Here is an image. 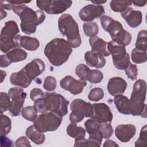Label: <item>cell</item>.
Returning a JSON list of instances; mask_svg holds the SVG:
<instances>
[{
  "label": "cell",
  "mask_w": 147,
  "mask_h": 147,
  "mask_svg": "<svg viewBox=\"0 0 147 147\" xmlns=\"http://www.w3.org/2000/svg\"><path fill=\"white\" fill-rule=\"evenodd\" d=\"M12 4L11 9L20 18L21 30L26 34H31L36 31L37 25L44 22L45 14L42 10H33L25 5L24 2L9 1Z\"/></svg>",
  "instance_id": "1"
},
{
  "label": "cell",
  "mask_w": 147,
  "mask_h": 147,
  "mask_svg": "<svg viewBox=\"0 0 147 147\" xmlns=\"http://www.w3.org/2000/svg\"><path fill=\"white\" fill-rule=\"evenodd\" d=\"M72 52V48L64 38H55L44 48L45 56L54 66H60L65 63Z\"/></svg>",
  "instance_id": "2"
},
{
  "label": "cell",
  "mask_w": 147,
  "mask_h": 147,
  "mask_svg": "<svg viewBox=\"0 0 147 147\" xmlns=\"http://www.w3.org/2000/svg\"><path fill=\"white\" fill-rule=\"evenodd\" d=\"M146 93V83L144 80L138 79L133 85V91L129 99L130 113L133 116L146 118L145 100Z\"/></svg>",
  "instance_id": "3"
},
{
  "label": "cell",
  "mask_w": 147,
  "mask_h": 147,
  "mask_svg": "<svg viewBox=\"0 0 147 147\" xmlns=\"http://www.w3.org/2000/svg\"><path fill=\"white\" fill-rule=\"evenodd\" d=\"M59 29L61 33L67 37V41L71 48L79 47L82 43L79 26L72 16L69 14L61 15L58 20Z\"/></svg>",
  "instance_id": "4"
},
{
  "label": "cell",
  "mask_w": 147,
  "mask_h": 147,
  "mask_svg": "<svg viewBox=\"0 0 147 147\" xmlns=\"http://www.w3.org/2000/svg\"><path fill=\"white\" fill-rule=\"evenodd\" d=\"M100 24L102 28L109 33L113 41L124 46H127L131 42V34L123 28L119 21L104 15L100 18Z\"/></svg>",
  "instance_id": "5"
},
{
  "label": "cell",
  "mask_w": 147,
  "mask_h": 147,
  "mask_svg": "<svg viewBox=\"0 0 147 147\" xmlns=\"http://www.w3.org/2000/svg\"><path fill=\"white\" fill-rule=\"evenodd\" d=\"M19 31L15 21L10 20L5 22L0 35V49L2 52L7 53L13 49L21 48L18 42Z\"/></svg>",
  "instance_id": "6"
},
{
  "label": "cell",
  "mask_w": 147,
  "mask_h": 147,
  "mask_svg": "<svg viewBox=\"0 0 147 147\" xmlns=\"http://www.w3.org/2000/svg\"><path fill=\"white\" fill-rule=\"evenodd\" d=\"M44 100L47 111L53 112L62 117L68 113L69 102L63 95L55 92H45Z\"/></svg>",
  "instance_id": "7"
},
{
  "label": "cell",
  "mask_w": 147,
  "mask_h": 147,
  "mask_svg": "<svg viewBox=\"0 0 147 147\" xmlns=\"http://www.w3.org/2000/svg\"><path fill=\"white\" fill-rule=\"evenodd\" d=\"M63 117L53 113H41L34 121V126L41 132L53 131L56 130L60 126Z\"/></svg>",
  "instance_id": "8"
},
{
  "label": "cell",
  "mask_w": 147,
  "mask_h": 147,
  "mask_svg": "<svg viewBox=\"0 0 147 147\" xmlns=\"http://www.w3.org/2000/svg\"><path fill=\"white\" fill-rule=\"evenodd\" d=\"M107 49L112 55L114 66L118 69L124 70L130 63L125 46L111 40L107 42Z\"/></svg>",
  "instance_id": "9"
},
{
  "label": "cell",
  "mask_w": 147,
  "mask_h": 147,
  "mask_svg": "<svg viewBox=\"0 0 147 147\" xmlns=\"http://www.w3.org/2000/svg\"><path fill=\"white\" fill-rule=\"evenodd\" d=\"M72 112L69 115L71 123H77L84 117L92 118L93 115L92 105L81 99H74L70 106Z\"/></svg>",
  "instance_id": "10"
},
{
  "label": "cell",
  "mask_w": 147,
  "mask_h": 147,
  "mask_svg": "<svg viewBox=\"0 0 147 147\" xmlns=\"http://www.w3.org/2000/svg\"><path fill=\"white\" fill-rule=\"evenodd\" d=\"M72 1L65 0H37V6L41 10L49 14H59L64 12L71 7Z\"/></svg>",
  "instance_id": "11"
},
{
  "label": "cell",
  "mask_w": 147,
  "mask_h": 147,
  "mask_svg": "<svg viewBox=\"0 0 147 147\" xmlns=\"http://www.w3.org/2000/svg\"><path fill=\"white\" fill-rule=\"evenodd\" d=\"M8 95L11 99L9 110L12 116H18L22 109L26 94L21 88L13 87L9 90Z\"/></svg>",
  "instance_id": "12"
},
{
  "label": "cell",
  "mask_w": 147,
  "mask_h": 147,
  "mask_svg": "<svg viewBox=\"0 0 147 147\" xmlns=\"http://www.w3.org/2000/svg\"><path fill=\"white\" fill-rule=\"evenodd\" d=\"M60 84L63 89L68 91L73 95H78L83 91L87 83L86 81L76 80L72 76L67 75L61 80Z\"/></svg>",
  "instance_id": "13"
},
{
  "label": "cell",
  "mask_w": 147,
  "mask_h": 147,
  "mask_svg": "<svg viewBox=\"0 0 147 147\" xmlns=\"http://www.w3.org/2000/svg\"><path fill=\"white\" fill-rule=\"evenodd\" d=\"M105 13V9L102 5L89 4L80 10L79 17L83 21L91 22L95 18L102 16Z\"/></svg>",
  "instance_id": "14"
},
{
  "label": "cell",
  "mask_w": 147,
  "mask_h": 147,
  "mask_svg": "<svg viewBox=\"0 0 147 147\" xmlns=\"http://www.w3.org/2000/svg\"><path fill=\"white\" fill-rule=\"evenodd\" d=\"M44 62L40 59H34L27 64L22 69L27 78L31 82L41 74L45 70Z\"/></svg>",
  "instance_id": "15"
},
{
  "label": "cell",
  "mask_w": 147,
  "mask_h": 147,
  "mask_svg": "<svg viewBox=\"0 0 147 147\" xmlns=\"http://www.w3.org/2000/svg\"><path fill=\"white\" fill-rule=\"evenodd\" d=\"M93 115L94 118L98 120L100 123H111L113 119V114L107 105L104 103H94Z\"/></svg>",
  "instance_id": "16"
},
{
  "label": "cell",
  "mask_w": 147,
  "mask_h": 147,
  "mask_svg": "<svg viewBox=\"0 0 147 147\" xmlns=\"http://www.w3.org/2000/svg\"><path fill=\"white\" fill-rule=\"evenodd\" d=\"M136 132V128L132 124L119 125L115 129V135L120 141L127 142L134 137Z\"/></svg>",
  "instance_id": "17"
},
{
  "label": "cell",
  "mask_w": 147,
  "mask_h": 147,
  "mask_svg": "<svg viewBox=\"0 0 147 147\" xmlns=\"http://www.w3.org/2000/svg\"><path fill=\"white\" fill-rule=\"evenodd\" d=\"M121 16L125 20L127 25L133 28L140 26L142 21V14L141 11L134 10L130 7H128L121 13Z\"/></svg>",
  "instance_id": "18"
},
{
  "label": "cell",
  "mask_w": 147,
  "mask_h": 147,
  "mask_svg": "<svg viewBox=\"0 0 147 147\" xmlns=\"http://www.w3.org/2000/svg\"><path fill=\"white\" fill-rule=\"evenodd\" d=\"M107 90L113 96L122 95L127 87L126 82L120 77H113L109 79L107 84Z\"/></svg>",
  "instance_id": "19"
},
{
  "label": "cell",
  "mask_w": 147,
  "mask_h": 147,
  "mask_svg": "<svg viewBox=\"0 0 147 147\" xmlns=\"http://www.w3.org/2000/svg\"><path fill=\"white\" fill-rule=\"evenodd\" d=\"M84 59L88 65L96 68H103L106 64V60L104 56L92 51L86 52Z\"/></svg>",
  "instance_id": "20"
},
{
  "label": "cell",
  "mask_w": 147,
  "mask_h": 147,
  "mask_svg": "<svg viewBox=\"0 0 147 147\" xmlns=\"http://www.w3.org/2000/svg\"><path fill=\"white\" fill-rule=\"evenodd\" d=\"M91 51L96 52L103 56H109L110 53L107 49V42L103 39L95 36L89 39Z\"/></svg>",
  "instance_id": "21"
},
{
  "label": "cell",
  "mask_w": 147,
  "mask_h": 147,
  "mask_svg": "<svg viewBox=\"0 0 147 147\" xmlns=\"http://www.w3.org/2000/svg\"><path fill=\"white\" fill-rule=\"evenodd\" d=\"M10 81L11 84L22 88L28 87L32 82L27 78L22 69L17 72L12 73L10 76Z\"/></svg>",
  "instance_id": "22"
},
{
  "label": "cell",
  "mask_w": 147,
  "mask_h": 147,
  "mask_svg": "<svg viewBox=\"0 0 147 147\" xmlns=\"http://www.w3.org/2000/svg\"><path fill=\"white\" fill-rule=\"evenodd\" d=\"M114 103L118 112L125 115L130 114L129 99L126 96L122 95L115 96L114 98Z\"/></svg>",
  "instance_id": "23"
},
{
  "label": "cell",
  "mask_w": 147,
  "mask_h": 147,
  "mask_svg": "<svg viewBox=\"0 0 147 147\" xmlns=\"http://www.w3.org/2000/svg\"><path fill=\"white\" fill-rule=\"evenodd\" d=\"M18 42L21 47L24 48L26 50L34 51L37 50L39 46L40 42L38 39L34 37L26 36H20Z\"/></svg>",
  "instance_id": "24"
},
{
  "label": "cell",
  "mask_w": 147,
  "mask_h": 147,
  "mask_svg": "<svg viewBox=\"0 0 147 147\" xmlns=\"http://www.w3.org/2000/svg\"><path fill=\"white\" fill-rule=\"evenodd\" d=\"M26 137L36 144L40 145L45 141V137L43 132L37 130L34 125L29 126L25 132Z\"/></svg>",
  "instance_id": "25"
},
{
  "label": "cell",
  "mask_w": 147,
  "mask_h": 147,
  "mask_svg": "<svg viewBox=\"0 0 147 147\" xmlns=\"http://www.w3.org/2000/svg\"><path fill=\"white\" fill-rule=\"evenodd\" d=\"M6 56L11 63H16L25 60L28 56L27 53L20 48L11 49L6 53Z\"/></svg>",
  "instance_id": "26"
},
{
  "label": "cell",
  "mask_w": 147,
  "mask_h": 147,
  "mask_svg": "<svg viewBox=\"0 0 147 147\" xmlns=\"http://www.w3.org/2000/svg\"><path fill=\"white\" fill-rule=\"evenodd\" d=\"M67 133L69 136L75 139L85 137L86 136V130L81 126H78L76 123H71L67 126Z\"/></svg>",
  "instance_id": "27"
},
{
  "label": "cell",
  "mask_w": 147,
  "mask_h": 147,
  "mask_svg": "<svg viewBox=\"0 0 147 147\" xmlns=\"http://www.w3.org/2000/svg\"><path fill=\"white\" fill-rule=\"evenodd\" d=\"M100 122L94 118L87 119L84 123L86 131L89 136L95 135L100 133Z\"/></svg>",
  "instance_id": "28"
},
{
  "label": "cell",
  "mask_w": 147,
  "mask_h": 147,
  "mask_svg": "<svg viewBox=\"0 0 147 147\" xmlns=\"http://www.w3.org/2000/svg\"><path fill=\"white\" fill-rule=\"evenodd\" d=\"M132 4V1L126 0H112L110 6L113 11L122 13Z\"/></svg>",
  "instance_id": "29"
},
{
  "label": "cell",
  "mask_w": 147,
  "mask_h": 147,
  "mask_svg": "<svg viewBox=\"0 0 147 147\" xmlns=\"http://www.w3.org/2000/svg\"><path fill=\"white\" fill-rule=\"evenodd\" d=\"M131 60L134 63L141 64L145 63L147 60L146 51L134 48L131 53Z\"/></svg>",
  "instance_id": "30"
},
{
  "label": "cell",
  "mask_w": 147,
  "mask_h": 147,
  "mask_svg": "<svg viewBox=\"0 0 147 147\" xmlns=\"http://www.w3.org/2000/svg\"><path fill=\"white\" fill-rule=\"evenodd\" d=\"M37 110L34 107V106L25 107L22 108L21 110V114L22 117L30 122H34L37 119Z\"/></svg>",
  "instance_id": "31"
},
{
  "label": "cell",
  "mask_w": 147,
  "mask_h": 147,
  "mask_svg": "<svg viewBox=\"0 0 147 147\" xmlns=\"http://www.w3.org/2000/svg\"><path fill=\"white\" fill-rule=\"evenodd\" d=\"M83 28L85 34L90 37L96 36L99 32L98 24L95 22H87L83 25Z\"/></svg>",
  "instance_id": "32"
},
{
  "label": "cell",
  "mask_w": 147,
  "mask_h": 147,
  "mask_svg": "<svg viewBox=\"0 0 147 147\" xmlns=\"http://www.w3.org/2000/svg\"><path fill=\"white\" fill-rule=\"evenodd\" d=\"M136 48L140 50L146 51L147 49V32L146 30L140 31L137 35L136 42Z\"/></svg>",
  "instance_id": "33"
},
{
  "label": "cell",
  "mask_w": 147,
  "mask_h": 147,
  "mask_svg": "<svg viewBox=\"0 0 147 147\" xmlns=\"http://www.w3.org/2000/svg\"><path fill=\"white\" fill-rule=\"evenodd\" d=\"M103 73L98 69L91 70L90 69L86 76V80L94 84H97L101 82L103 80Z\"/></svg>",
  "instance_id": "34"
},
{
  "label": "cell",
  "mask_w": 147,
  "mask_h": 147,
  "mask_svg": "<svg viewBox=\"0 0 147 147\" xmlns=\"http://www.w3.org/2000/svg\"><path fill=\"white\" fill-rule=\"evenodd\" d=\"M11 129V119L6 115L1 113V136H6Z\"/></svg>",
  "instance_id": "35"
},
{
  "label": "cell",
  "mask_w": 147,
  "mask_h": 147,
  "mask_svg": "<svg viewBox=\"0 0 147 147\" xmlns=\"http://www.w3.org/2000/svg\"><path fill=\"white\" fill-rule=\"evenodd\" d=\"M11 105L10 98L8 94L1 92L0 94V110L1 113L9 110Z\"/></svg>",
  "instance_id": "36"
},
{
  "label": "cell",
  "mask_w": 147,
  "mask_h": 147,
  "mask_svg": "<svg viewBox=\"0 0 147 147\" xmlns=\"http://www.w3.org/2000/svg\"><path fill=\"white\" fill-rule=\"evenodd\" d=\"M104 96V91L101 88L95 87L91 90L88 95V98L91 101L97 102L102 99Z\"/></svg>",
  "instance_id": "37"
},
{
  "label": "cell",
  "mask_w": 147,
  "mask_h": 147,
  "mask_svg": "<svg viewBox=\"0 0 147 147\" xmlns=\"http://www.w3.org/2000/svg\"><path fill=\"white\" fill-rule=\"evenodd\" d=\"M100 131L102 133L103 138L109 139L114 132L113 128L109 123H100Z\"/></svg>",
  "instance_id": "38"
},
{
  "label": "cell",
  "mask_w": 147,
  "mask_h": 147,
  "mask_svg": "<svg viewBox=\"0 0 147 147\" xmlns=\"http://www.w3.org/2000/svg\"><path fill=\"white\" fill-rule=\"evenodd\" d=\"M147 146V126L144 125L141 129L140 137L135 142V146Z\"/></svg>",
  "instance_id": "39"
},
{
  "label": "cell",
  "mask_w": 147,
  "mask_h": 147,
  "mask_svg": "<svg viewBox=\"0 0 147 147\" xmlns=\"http://www.w3.org/2000/svg\"><path fill=\"white\" fill-rule=\"evenodd\" d=\"M44 88L48 91H52L56 87V79L52 76H48L44 79Z\"/></svg>",
  "instance_id": "40"
},
{
  "label": "cell",
  "mask_w": 147,
  "mask_h": 147,
  "mask_svg": "<svg viewBox=\"0 0 147 147\" xmlns=\"http://www.w3.org/2000/svg\"><path fill=\"white\" fill-rule=\"evenodd\" d=\"M124 70L127 76L130 79L134 80L137 79L138 75V69L136 65L130 63Z\"/></svg>",
  "instance_id": "41"
},
{
  "label": "cell",
  "mask_w": 147,
  "mask_h": 147,
  "mask_svg": "<svg viewBox=\"0 0 147 147\" xmlns=\"http://www.w3.org/2000/svg\"><path fill=\"white\" fill-rule=\"evenodd\" d=\"M90 68L85 64H80L78 65L75 69L76 75L82 80L86 81V76Z\"/></svg>",
  "instance_id": "42"
},
{
  "label": "cell",
  "mask_w": 147,
  "mask_h": 147,
  "mask_svg": "<svg viewBox=\"0 0 147 147\" xmlns=\"http://www.w3.org/2000/svg\"><path fill=\"white\" fill-rule=\"evenodd\" d=\"M44 96V94L43 91L38 88H33L30 92V98L32 100L33 102L36 101V100L43 98Z\"/></svg>",
  "instance_id": "43"
},
{
  "label": "cell",
  "mask_w": 147,
  "mask_h": 147,
  "mask_svg": "<svg viewBox=\"0 0 147 147\" xmlns=\"http://www.w3.org/2000/svg\"><path fill=\"white\" fill-rule=\"evenodd\" d=\"M33 106L36 109L37 111L40 113H44L47 112L45 106L44 97L40 98L36 100V101H34Z\"/></svg>",
  "instance_id": "44"
},
{
  "label": "cell",
  "mask_w": 147,
  "mask_h": 147,
  "mask_svg": "<svg viewBox=\"0 0 147 147\" xmlns=\"http://www.w3.org/2000/svg\"><path fill=\"white\" fill-rule=\"evenodd\" d=\"M16 146H21V147H25V146H31V145L30 144L29 141L28 140V138L24 136L20 137L16 141Z\"/></svg>",
  "instance_id": "45"
},
{
  "label": "cell",
  "mask_w": 147,
  "mask_h": 147,
  "mask_svg": "<svg viewBox=\"0 0 147 147\" xmlns=\"http://www.w3.org/2000/svg\"><path fill=\"white\" fill-rule=\"evenodd\" d=\"M11 64V63L9 61L6 55H2L0 56V66L1 68L7 67Z\"/></svg>",
  "instance_id": "46"
},
{
  "label": "cell",
  "mask_w": 147,
  "mask_h": 147,
  "mask_svg": "<svg viewBox=\"0 0 147 147\" xmlns=\"http://www.w3.org/2000/svg\"><path fill=\"white\" fill-rule=\"evenodd\" d=\"M12 145L11 141L5 136H1V146H11Z\"/></svg>",
  "instance_id": "47"
},
{
  "label": "cell",
  "mask_w": 147,
  "mask_h": 147,
  "mask_svg": "<svg viewBox=\"0 0 147 147\" xmlns=\"http://www.w3.org/2000/svg\"><path fill=\"white\" fill-rule=\"evenodd\" d=\"M103 147H109V146H118V145L116 144L114 141L111 140H106L104 144H103Z\"/></svg>",
  "instance_id": "48"
},
{
  "label": "cell",
  "mask_w": 147,
  "mask_h": 147,
  "mask_svg": "<svg viewBox=\"0 0 147 147\" xmlns=\"http://www.w3.org/2000/svg\"><path fill=\"white\" fill-rule=\"evenodd\" d=\"M132 3L136 6H140V7H142V6H144L147 2L146 1H132Z\"/></svg>",
  "instance_id": "49"
},
{
  "label": "cell",
  "mask_w": 147,
  "mask_h": 147,
  "mask_svg": "<svg viewBox=\"0 0 147 147\" xmlns=\"http://www.w3.org/2000/svg\"><path fill=\"white\" fill-rule=\"evenodd\" d=\"M107 2V1H91V2L92 3H94V5H101L102 3H106Z\"/></svg>",
  "instance_id": "50"
},
{
  "label": "cell",
  "mask_w": 147,
  "mask_h": 147,
  "mask_svg": "<svg viewBox=\"0 0 147 147\" xmlns=\"http://www.w3.org/2000/svg\"><path fill=\"white\" fill-rule=\"evenodd\" d=\"M7 15V13L3 9H1V20H2Z\"/></svg>",
  "instance_id": "51"
},
{
  "label": "cell",
  "mask_w": 147,
  "mask_h": 147,
  "mask_svg": "<svg viewBox=\"0 0 147 147\" xmlns=\"http://www.w3.org/2000/svg\"><path fill=\"white\" fill-rule=\"evenodd\" d=\"M1 83H2V82L3 81L5 78L6 77V72L3 71V70H1Z\"/></svg>",
  "instance_id": "52"
}]
</instances>
